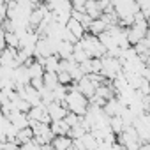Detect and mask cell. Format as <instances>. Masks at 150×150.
Here are the masks:
<instances>
[{
  "mask_svg": "<svg viewBox=\"0 0 150 150\" xmlns=\"http://www.w3.org/2000/svg\"><path fill=\"white\" fill-rule=\"evenodd\" d=\"M53 148L55 150H67V148H71L72 146V139L69 138V136H55L53 138Z\"/></svg>",
  "mask_w": 150,
  "mask_h": 150,
  "instance_id": "obj_1",
  "label": "cell"
},
{
  "mask_svg": "<svg viewBox=\"0 0 150 150\" xmlns=\"http://www.w3.org/2000/svg\"><path fill=\"white\" fill-rule=\"evenodd\" d=\"M111 125H113V131H115V132H120V131H122V125H124V124L120 122V118H117V117H115V118L111 120Z\"/></svg>",
  "mask_w": 150,
  "mask_h": 150,
  "instance_id": "obj_2",
  "label": "cell"
}]
</instances>
